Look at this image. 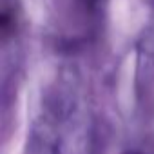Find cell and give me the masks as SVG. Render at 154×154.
<instances>
[{
	"label": "cell",
	"mask_w": 154,
	"mask_h": 154,
	"mask_svg": "<svg viewBox=\"0 0 154 154\" xmlns=\"http://www.w3.org/2000/svg\"><path fill=\"white\" fill-rule=\"evenodd\" d=\"M123 154H143V152H140V150H125Z\"/></svg>",
	"instance_id": "6da1fadb"
}]
</instances>
